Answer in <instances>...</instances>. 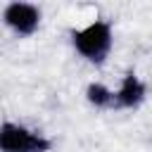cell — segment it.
<instances>
[{"mask_svg":"<svg viewBox=\"0 0 152 152\" xmlns=\"http://www.w3.org/2000/svg\"><path fill=\"white\" fill-rule=\"evenodd\" d=\"M71 38H74L76 52H78L81 57H86L88 62H95V64L104 62V57L109 55L112 43H114V38H112V26H109L107 21H93V24L74 31Z\"/></svg>","mask_w":152,"mask_h":152,"instance_id":"cell-1","label":"cell"},{"mask_svg":"<svg viewBox=\"0 0 152 152\" xmlns=\"http://www.w3.org/2000/svg\"><path fill=\"white\" fill-rule=\"evenodd\" d=\"M50 140L14 121L0 124V152H48Z\"/></svg>","mask_w":152,"mask_h":152,"instance_id":"cell-2","label":"cell"},{"mask_svg":"<svg viewBox=\"0 0 152 152\" xmlns=\"http://www.w3.org/2000/svg\"><path fill=\"white\" fill-rule=\"evenodd\" d=\"M2 21L17 36H31L40 26V10L28 2H10L2 12Z\"/></svg>","mask_w":152,"mask_h":152,"instance_id":"cell-3","label":"cell"},{"mask_svg":"<svg viewBox=\"0 0 152 152\" xmlns=\"http://www.w3.org/2000/svg\"><path fill=\"white\" fill-rule=\"evenodd\" d=\"M145 95H147L145 83H142V81H140L135 74H126V76L121 78L119 90L114 93V102H116L119 107L133 109V107H138V104L145 100Z\"/></svg>","mask_w":152,"mask_h":152,"instance_id":"cell-4","label":"cell"},{"mask_svg":"<svg viewBox=\"0 0 152 152\" xmlns=\"http://www.w3.org/2000/svg\"><path fill=\"white\" fill-rule=\"evenodd\" d=\"M86 97H88V102L95 104V107H109V104L114 102V93H112L107 86H102V83H90L88 90H86Z\"/></svg>","mask_w":152,"mask_h":152,"instance_id":"cell-5","label":"cell"}]
</instances>
